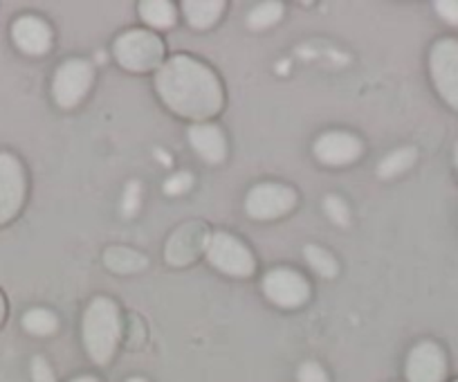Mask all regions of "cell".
<instances>
[{"label": "cell", "mask_w": 458, "mask_h": 382, "mask_svg": "<svg viewBox=\"0 0 458 382\" xmlns=\"http://www.w3.org/2000/svg\"><path fill=\"white\" fill-rule=\"evenodd\" d=\"M156 90L162 102L187 120H209L223 108V88L207 65L178 55L162 64L156 74Z\"/></svg>", "instance_id": "cell-1"}, {"label": "cell", "mask_w": 458, "mask_h": 382, "mask_svg": "<svg viewBox=\"0 0 458 382\" xmlns=\"http://www.w3.org/2000/svg\"><path fill=\"white\" fill-rule=\"evenodd\" d=\"M83 346L95 364H108L113 360L122 335L120 309L108 297H97L83 313Z\"/></svg>", "instance_id": "cell-2"}, {"label": "cell", "mask_w": 458, "mask_h": 382, "mask_svg": "<svg viewBox=\"0 0 458 382\" xmlns=\"http://www.w3.org/2000/svg\"><path fill=\"white\" fill-rule=\"evenodd\" d=\"M114 59L131 72H148L153 68L160 70L162 59H165V46L153 32L133 30L114 41Z\"/></svg>", "instance_id": "cell-3"}, {"label": "cell", "mask_w": 458, "mask_h": 382, "mask_svg": "<svg viewBox=\"0 0 458 382\" xmlns=\"http://www.w3.org/2000/svg\"><path fill=\"white\" fill-rule=\"evenodd\" d=\"M207 259L211 266L232 276H250L257 267L252 252L227 232H214L207 239Z\"/></svg>", "instance_id": "cell-4"}, {"label": "cell", "mask_w": 458, "mask_h": 382, "mask_svg": "<svg viewBox=\"0 0 458 382\" xmlns=\"http://www.w3.org/2000/svg\"><path fill=\"white\" fill-rule=\"evenodd\" d=\"M431 79L440 98L458 111V41L443 38L431 47L429 55Z\"/></svg>", "instance_id": "cell-5"}, {"label": "cell", "mask_w": 458, "mask_h": 382, "mask_svg": "<svg viewBox=\"0 0 458 382\" xmlns=\"http://www.w3.org/2000/svg\"><path fill=\"white\" fill-rule=\"evenodd\" d=\"M95 72H92V65L86 64L81 59H70L65 64L59 65L55 74V81H52V95H55V102L61 108H72L81 102V98L90 90V83Z\"/></svg>", "instance_id": "cell-6"}, {"label": "cell", "mask_w": 458, "mask_h": 382, "mask_svg": "<svg viewBox=\"0 0 458 382\" xmlns=\"http://www.w3.org/2000/svg\"><path fill=\"white\" fill-rule=\"evenodd\" d=\"M263 293L272 304L281 306V309H297V306L306 304L310 297V285L299 272L290 270V267H275L263 279Z\"/></svg>", "instance_id": "cell-7"}, {"label": "cell", "mask_w": 458, "mask_h": 382, "mask_svg": "<svg viewBox=\"0 0 458 382\" xmlns=\"http://www.w3.org/2000/svg\"><path fill=\"white\" fill-rule=\"evenodd\" d=\"M297 203V196L290 187L284 184L266 183L257 184L245 199V209L257 221H270V218H279L288 214Z\"/></svg>", "instance_id": "cell-8"}, {"label": "cell", "mask_w": 458, "mask_h": 382, "mask_svg": "<svg viewBox=\"0 0 458 382\" xmlns=\"http://www.w3.org/2000/svg\"><path fill=\"white\" fill-rule=\"evenodd\" d=\"M25 200V174L12 153H0V225L19 214Z\"/></svg>", "instance_id": "cell-9"}, {"label": "cell", "mask_w": 458, "mask_h": 382, "mask_svg": "<svg viewBox=\"0 0 458 382\" xmlns=\"http://www.w3.org/2000/svg\"><path fill=\"white\" fill-rule=\"evenodd\" d=\"M447 376V358L436 342H420L407 358L409 382H443Z\"/></svg>", "instance_id": "cell-10"}, {"label": "cell", "mask_w": 458, "mask_h": 382, "mask_svg": "<svg viewBox=\"0 0 458 382\" xmlns=\"http://www.w3.org/2000/svg\"><path fill=\"white\" fill-rule=\"evenodd\" d=\"M315 156L317 160L330 166L351 165L362 156V142L351 133L333 131V133H324L317 140Z\"/></svg>", "instance_id": "cell-11"}, {"label": "cell", "mask_w": 458, "mask_h": 382, "mask_svg": "<svg viewBox=\"0 0 458 382\" xmlns=\"http://www.w3.org/2000/svg\"><path fill=\"white\" fill-rule=\"evenodd\" d=\"M12 38L25 55L38 56L50 50L52 32L46 21H41L38 16H21L12 25Z\"/></svg>", "instance_id": "cell-12"}, {"label": "cell", "mask_w": 458, "mask_h": 382, "mask_svg": "<svg viewBox=\"0 0 458 382\" xmlns=\"http://www.w3.org/2000/svg\"><path fill=\"white\" fill-rule=\"evenodd\" d=\"M189 142L196 149L198 156L205 162H223L225 153H227V144H225L223 131L216 124H207V122H200V124H193L189 129Z\"/></svg>", "instance_id": "cell-13"}, {"label": "cell", "mask_w": 458, "mask_h": 382, "mask_svg": "<svg viewBox=\"0 0 458 382\" xmlns=\"http://www.w3.org/2000/svg\"><path fill=\"white\" fill-rule=\"evenodd\" d=\"M225 10L223 0H184L182 12L189 25L196 30H205L220 19Z\"/></svg>", "instance_id": "cell-14"}, {"label": "cell", "mask_w": 458, "mask_h": 382, "mask_svg": "<svg viewBox=\"0 0 458 382\" xmlns=\"http://www.w3.org/2000/svg\"><path fill=\"white\" fill-rule=\"evenodd\" d=\"M140 16L156 30H166L175 23V7L169 0H144L140 3Z\"/></svg>", "instance_id": "cell-15"}, {"label": "cell", "mask_w": 458, "mask_h": 382, "mask_svg": "<svg viewBox=\"0 0 458 382\" xmlns=\"http://www.w3.org/2000/svg\"><path fill=\"white\" fill-rule=\"evenodd\" d=\"M106 266L113 272H138L147 267V257L131 248H108L104 254Z\"/></svg>", "instance_id": "cell-16"}, {"label": "cell", "mask_w": 458, "mask_h": 382, "mask_svg": "<svg viewBox=\"0 0 458 382\" xmlns=\"http://www.w3.org/2000/svg\"><path fill=\"white\" fill-rule=\"evenodd\" d=\"M23 328L32 335L46 337L52 335V333L59 328V319H56L55 313L46 309H32L23 315Z\"/></svg>", "instance_id": "cell-17"}, {"label": "cell", "mask_w": 458, "mask_h": 382, "mask_svg": "<svg viewBox=\"0 0 458 382\" xmlns=\"http://www.w3.org/2000/svg\"><path fill=\"white\" fill-rule=\"evenodd\" d=\"M413 162H416V149H398V151L389 153V156L380 162L377 174H380V178H395V175H400L403 171H407Z\"/></svg>", "instance_id": "cell-18"}, {"label": "cell", "mask_w": 458, "mask_h": 382, "mask_svg": "<svg viewBox=\"0 0 458 382\" xmlns=\"http://www.w3.org/2000/svg\"><path fill=\"white\" fill-rule=\"evenodd\" d=\"M303 254H306V261L310 263V267L319 276L333 279V276L337 275V261H335V257L328 250L319 248V245H306Z\"/></svg>", "instance_id": "cell-19"}, {"label": "cell", "mask_w": 458, "mask_h": 382, "mask_svg": "<svg viewBox=\"0 0 458 382\" xmlns=\"http://www.w3.org/2000/svg\"><path fill=\"white\" fill-rule=\"evenodd\" d=\"M281 16H284V5L270 0V3H261V5H257L252 12H250L248 25L252 30H266L270 28V25L279 23Z\"/></svg>", "instance_id": "cell-20"}, {"label": "cell", "mask_w": 458, "mask_h": 382, "mask_svg": "<svg viewBox=\"0 0 458 382\" xmlns=\"http://www.w3.org/2000/svg\"><path fill=\"white\" fill-rule=\"evenodd\" d=\"M324 209L333 223H337V225H344V227L349 225L351 221L349 208H346V203H344L339 196H328V199L324 200Z\"/></svg>", "instance_id": "cell-21"}, {"label": "cell", "mask_w": 458, "mask_h": 382, "mask_svg": "<svg viewBox=\"0 0 458 382\" xmlns=\"http://www.w3.org/2000/svg\"><path fill=\"white\" fill-rule=\"evenodd\" d=\"M191 184H193L191 174H189V171H180V174L171 175V178L166 180V183H165V191L169 196H180V194H184V191H187V189L191 187Z\"/></svg>", "instance_id": "cell-22"}, {"label": "cell", "mask_w": 458, "mask_h": 382, "mask_svg": "<svg viewBox=\"0 0 458 382\" xmlns=\"http://www.w3.org/2000/svg\"><path fill=\"white\" fill-rule=\"evenodd\" d=\"M297 380L299 382H328V376H326V371L321 369V364L306 362L299 367Z\"/></svg>", "instance_id": "cell-23"}, {"label": "cell", "mask_w": 458, "mask_h": 382, "mask_svg": "<svg viewBox=\"0 0 458 382\" xmlns=\"http://www.w3.org/2000/svg\"><path fill=\"white\" fill-rule=\"evenodd\" d=\"M140 191H142L140 183H131L129 187H126L124 200H122V209H124V216H133V214L140 209Z\"/></svg>", "instance_id": "cell-24"}, {"label": "cell", "mask_w": 458, "mask_h": 382, "mask_svg": "<svg viewBox=\"0 0 458 382\" xmlns=\"http://www.w3.org/2000/svg\"><path fill=\"white\" fill-rule=\"evenodd\" d=\"M32 382H56L55 371L41 355L32 360Z\"/></svg>", "instance_id": "cell-25"}, {"label": "cell", "mask_w": 458, "mask_h": 382, "mask_svg": "<svg viewBox=\"0 0 458 382\" xmlns=\"http://www.w3.org/2000/svg\"><path fill=\"white\" fill-rule=\"evenodd\" d=\"M436 12H438L440 19H445L447 23L458 25V0H438V3H436Z\"/></svg>", "instance_id": "cell-26"}, {"label": "cell", "mask_w": 458, "mask_h": 382, "mask_svg": "<svg viewBox=\"0 0 458 382\" xmlns=\"http://www.w3.org/2000/svg\"><path fill=\"white\" fill-rule=\"evenodd\" d=\"M5 313H7L5 300H3V295H0V324H3V319H5Z\"/></svg>", "instance_id": "cell-27"}, {"label": "cell", "mask_w": 458, "mask_h": 382, "mask_svg": "<svg viewBox=\"0 0 458 382\" xmlns=\"http://www.w3.org/2000/svg\"><path fill=\"white\" fill-rule=\"evenodd\" d=\"M72 382H99V380H97L95 376H79V378H74Z\"/></svg>", "instance_id": "cell-28"}, {"label": "cell", "mask_w": 458, "mask_h": 382, "mask_svg": "<svg viewBox=\"0 0 458 382\" xmlns=\"http://www.w3.org/2000/svg\"><path fill=\"white\" fill-rule=\"evenodd\" d=\"M454 162H456V166H458V144H456V149H454Z\"/></svg>", "instance_id": "cell-29"}, {"label": "cell", "mask_w": 458, "mask_h": 382, "mask_svg": "<svg viewBox=\"0 0 458 382\" xmlns=\"http://www.w3.org/2000/svg\"><path fill=\"white\" fill-rule=\"evenodd\" d=\"M129 382H147V380H144V378H131Z\"/></svg>", "instance_id": "cell-30"}, {"label": "cell", "mask_w": 458, "mask_h": 382, "mask_svg": "<svg viewBox=\"0 0 458 382\" xmlns=\"http://www.w3.org/2000/svg\"><path fill=\"white\" fill-rule=\"evenodd\" d=\"M456 382H458V380H456Z\"/></svg>", "instance_id": "cell-31"}]
</instances>
